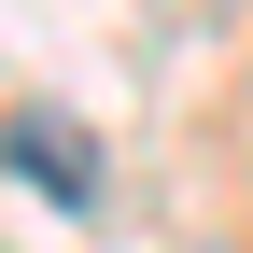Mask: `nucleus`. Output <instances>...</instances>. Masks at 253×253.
<instances>
[{"label":"nucleus","instance_id":"nucleus-1","mask_svg":"<svg viewBox=\"0 0 253 253\" xmlns=\"http://www.w3.org/2000/svg\"><path fill=\"white\" fill-rule=\"evenodd\" d=\"M0 169H14L28 197H56V211H99V197H113L99 126H84V113H56V99H14V113H0Z\"/></svg>","mask_w":253,"mask_h":253}]
</instances>
